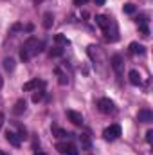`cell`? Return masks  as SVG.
Instances as JSON below:
<instances>
[{
	"mask_svg": "<svg viewBox=\"0 0 153 155\" xmlns=\"http://www.w3.org/2000/svg\"><path fill=\"white\" fill-rule=\"evenodd\" d=\"M41 51H43V41H38V38L31 36V38L25 40V43H24V47L20 51V58L24 61H27V60H31L34 54H38Z\"/></svg>",
	"mask_w": 153,
	"mask_h": 155,
	"instance_id": "cell-1",
	"label": "cell"
},
{
	"mask_svg": "<svg viewBox=\"0 0 153 155\" xmlns=\"http://www.w3.org/2000/svg\"><path fill=\"white\" fill-rule=\"evenodd\" d=\"M103 135H105L106 141H114V139H117V137L121 135V126H119V124H112V126H108V128L103 132Z\"/></svg>",
	"mask_w": 153,
	"mask_h": 155,
	"instance_id": "cell-2",
	"label": "cell"
},
{
	"mask_svg": "<svg viewBox=\"0 0 153 155\" xmlns=\"http://www.w3.org/2000/svg\"><path fill=\"white\" fill-rule=\"evenodd\" d=\"M97 108H99L103 114H110V112H114V103H112L108 97H101V99L97 101Z\"/></svg>",
	"mask_w": 153,
	"mask_h": 155,
	"instance_id": "cell-3",
	"label": "cell"
},
{
	"mask_svg": "<svg viewBox=\"0 0 153 155\" xmlns=\"http://www.w3.org/2000/svg\"><path fill=\"white\" fill-rule=\"evenodd\" d=\"M110 65H112V69H114L117 74H121V72H122V69H124V60H122V56L114 54V56H112V60H110Z\"/></svg>",
	"mask_w": 153,
	"mask_h": 155,
	"instance_id": "cell-4",
	"label": "cell"
},
{
	"mask_svg": "<svg viewBox=\"0 0 153 155\" xmlns=\"http://www.w3.org/2000/svg\"><path fill=\"white\" fill-rule=\"evenodd\" d=\"M45 87V83L41 81V79H31V81H27L25 85H24V90L25 92H29V90H38V88H43Z\"/></svg>",
	"mask_w": 153,
	"mask_h": 155,
	"instance_id": "cell-5",
	"label": "cell"
},
{
	"mask_svg": "<svg viewBox=\"0 0 153 155\" xmlns=\"http://www.w3.org/2000/svg\"><path fill=\"white\" fill-rule=\"evenodd\" d=\"M137 119H139L141 123H151V121H153L151 110H148V108H142V110H139V114H137Z\"/></svg>",
	"mask_w": 153,
	"mask_h": 155,
	"instance_id": "cell-6",
	"label": "cell"
},
{
	"mask_svg": "<svg viewBox=\"0 0 153 155\" xmlns=\"http://www.w3.org/2000/svg\"><path fill=\"white\" fill-rule=\"evenodd\" d=\"M25 108H27L25 99H18V101L15 103V107H13V114H15V116H22V114L25 112Z\"/></svg>",
	"mask_w": 153,
	"mask_h": 155,
	"instance_id": "cell-7",
	"label": "cell"
},
{
	"mask_svg": "<svg viewBox=\"0 0 153 155\" xmlns=\"http://www.w3.org/2000/svg\"><path fill=\"white\" fill-rule=\"evenodd\" d=\"M67 117L72 121V124H76V126H81L83 124V116L79 114V112H74V110H69L67 112Z\"/></svg>",
	"mask_w": 153,
	"mask_h": 155,
	"instance_id": "cell-8",
	"label": "cell"
},
{
	"mask_svg": "<svg viewBox=\"0 0 153 155\" xmlns=\"http://www.w3.org/2000/svg\"><path fill=\"white\" fill-rule=\"evenodd\" d=\"M5 139H7L9 144H13V146H20V137H18V134L7 130V132H5Z\"/></svg>",
	"mask_w": 153,
	"mask_h": 155,
	"instance_id": "cell-9",
	"label": "cell"
},
{
	"mask_svg": "<svg viewBox=\"0 0 153 155\" xmlns=\"http://www.w3.org/2000/svg\"><path fill=\"white\" fill-rule=\"evenodd\" d=\"M96 24H97L103 31H108V27H110V20H108L106 16H103V15H97V16H96Z\"/></svg>",
	"mask_w": 153,
	"mask_h": 155,
	"instance_id": "cell-10",
	"label": "cell"
},
{
	"mask_svg": "<svg viewBox=\"0 0 153 155\" xmlns=\"http://www.w3.org/2000/svg\"><path fill=\"white\" fill-rule=\"evenodd\" d=\"M128 78H130V83H132V85H135V87H139V85L142 83V79H141V74H139L137 71H130Z\"/></svg>",
	"mask_w": 153,
	"mask_h": 155,
	"instance_id": "cell-11",
	"label": "cell"
},
{
	"mask_svg": "<svg viewBox=\"0 0 153 155\" xmlns=\"http://www.w3.org/2000/svg\"><path fill=\"white\" fill-rule=\"evenodd\" d=\"M130 52H132V54H144L146 51H144V45L133 41V43H130Z\"/></svg>",
	"mask_w": 153,
	"mask_h": 155,
	"instance_id": "cell-12",
	"label": "cell"
},
{
	"mask_svg": "<svg viewBox=\"0 0 153 155\" xmlns=\"http://www.w3.org/2000/svg\"><path fill=\"white\" fill-rule=\"evenodd\" d=\"M2 65H4V69H5L7 72H13V71H15V67H16V61H15L13 58H4Z\"/></svg>",
	"mask_w": 153,
	"mask_h": 155,
	"instance_id": "cell-13",
	"label": "cell"
},
{
	"mask_svg": "<svg viewBox=\"0 0 153 155\" xmlns=\"http://www.w3.org/2000/svg\"><path fill=\"white\" fill-rule=\"evenodd\" d=\"M52 24H54V16H52V13H45V15H43V27H45V29H50Z\"/></svg>",
	"mask_w": 153,
	"mask_h": 155,
	"instance_id": "cell-14",
	"label": "cell"
},
{
	"mask_svg": "<svg viewBox=\"0 0 153 155\" xmlns=\"http://www.w3.org/2000/svg\"><path fill=\"white\" fill-rule=\"evenodd\" d=\"M50 130H52V135H54V137H58V139H61V137H67V135H69L63 128H60V126H56V124H52V128H50Z\"/></svg>",
	"mask_w": 153,
	"mask_h": 155,
	"instance_id": "cell-15",
	"label": "cell"
},
{
	"mask_svg": "<svg viewBox=\"0 0 153 155\" xmlns=\"http://www.w3.org/2000/svg\"><path fill=\"white\" fill-rule=\"evenodd\" d=\"M43 96H45V92L40 88V90H36L34 94H33V103H38V101H41L43 99Z\"/></svg>",
	"mask_w": 153,
	"mask_h": 155,
	"instance_id": "cell-16",
	"label": "cell"
},
{
	"mask_svg": "<svg viewBox=\"0 0 153 155\" xmlns=\"http://www.w3.org/2000/svg\"><path fill=\"white\" fill-rule=\"evenodd\" d=\"M54 41H56L58 45H69V40L65 38L63 35H56V36H54Z\"/></svg>",
	"mask_w": 153,
	"mask_h": 155,
	"instance_id": "cell-17",
	"label": "cell"
},
{
	"mask_svg": "<svg viewBox=\"0 0 153 155\" xmlns=\"http://www.w3.org/2000/svg\"><path fill=\"white\" fill-rule=\"evenodd\" d=\"M122 11H124V13H128V15H132V13L135 11V5L128 2V4H124V5H122Z\"/></svg>",
	"mask_w": 153,
	"mask_h": 155,
	"instance_id": "cell-18",
	"label": "cell"
},
{
	"mask_svg": "<svg viewBox=\"0 0 153 155\" xmlns=\"http://www.w3.org/2000/svg\"><path fill=\"white\" fill-rule=\"evenodd\" d=\"M65 155H79V152L76 150V146L69 144V146H67V150H65Z\"/></svg>",
	"mask_w": 153,
	"mask_h": 155,
	"instance_id": "cell-19",
	"label": "cell"
},
{
	"mask_svg": "<svg viewBox=\"0 0 153 155\" xmlns=\"http://www.w3.org/2000/svg\"><path fill=\"white\" fill-rule=\"evenodd\" d=\"M79 141H81V144H83V148H86V150L90 148V139H88L86 135H81V137H79Z\"/></svg>",
	"mask_w": 153,
	"mask_h": 155,
	"instance_id": "cell-20",
	"label": "cell"
},
{
	"mask_svg": "<svg viewBox=\"0 0 153 155\" xmlns=\"http://www.w3.org/2000/svg\"><path fill=\"white\" fill-rule=\"evenodd\" d=\"M50 56H61L63 54V49H60V47H54V49H50V52H49Z\"/></svg>",
	"mask_w": 153,
	"mask_h": 155,
	"instance_id": "cell-21",
	"label": "cell"
},
{
	"mask_svg": "<svg viewBox=\"0 0 153 155\" xmlns=\"http://www.w3.org/2000/svg\"><path fill=\"white\" fill-rule=\"evenodd\" d=\"M56 74H60V83H61V85H65V83L69 81L65 74H61V71H60V69H56Z\"/></svg>",
	"mask_w": 153,
	"mask_h": 155,
	"instance_id": "cell-22",
	"label": "cell"
},
{
	"mask_svg": "<svg viewBox=\"0 0 153 155\" xmlns=\"http://www.w3.org/2000/svg\"><path fill=\"white\" fill-rule=\"evenodd\" d=\"M146 141L148 143H153V130H148L146 132Z\"/></svg>",
	"mask_w": 153,
	"mask_h": 155,
	"instance_id": "cell-23",
	"label": "cell"
},
{
	"mask_svg": "<svg viewBox=\"0 0 153 155\" xmlns=\"http://www.w3.org/2000/svg\"><path fill=\"white\" fill-rule=\"evenodd\" d=\"M20 29H24V25H20V24H15L11 31H20Z\"/></svg>",
	"mask_w": 153,
	"mask_h": 155,
	"instance_id": "cell-24",
	"label": "cell"
},
{
	"mask_svg": "<svg viewBox=\"0 0 153 155\" xmlns=\"http://www.w3.org/2000/svg\"><path fill=\"white\" fill-rule=\"evenodd\" d=\"M94 2H96V4H97V5H103V4H105V2H106V0H94Z\"/></svg>",
	"mask_w": 153,
	"mask_h": 155,
	"instance_id": "cell-25",
	"label": "cell"
},
{
	"mask_svg": "<svg viewBox=\"0 0 153 155\" xmlns=\"http://www.w3.org/2000/svg\"><path fill=\"white\" fill-rule=\"evenodd\" d=\"M4 87V79H2V76H0V88Z\"/></svg>",
	"mask_w": 153,
	"mask_h": 155,
	"instance_id": "cell-26",
	"label": "cell"
},
{
	"mask_svg": "<svg viewBox=\"0 0 153 155\" xmlns=\"http://www.w3.org/2000/svg\"><path fill=\"white\" fill-rule=\"evenodd\" d=\"M2 123H4V116L0 114V126H2Z\"/></svg>",
	"mask_w": 153,
	"mask_h": 155,
	"instance_id": "cell-27",
	"label": "cell"
},
{
	"mask_svg": "<svg viewBox=\"0 0 153 155\" xmlns=\"http://www.w3.org/2000/svg\"><path fill=\"white\" fill-rule=\"evenodd\" d=\"M86 0H76V4H85Z\"/></svg>",
	"mask_w": 153,
	"mask_h": 155,
	"instance_id": "cell-28",
	"label": "cell"
},
{
	"mask_svg": "<svg viewBox=\"0 0 153 155\" xmlns=\"http://www.w3.org/2000/svg\"><path fill=\"white\" fill-rule=\"evenodd\" d=\"M34 155H47V153H41V152H38V153H34Z\"/></svg>",
	"mask_w": 153,
	"mask_h": 155,
	"instance_id": "cell-29",
	"label": "cell"
},
{
	"mask_svg": "<svg viewBox=\"0 0 153 155\" xmlns=\"http://www.w3.org/2000/svg\"><path fill=\"white\" fill-rule=\"evenodd\" d=\"M33 2H36V4H38V2H43V0H33Z\"/></svg>",
	"mask_w": 153,
	"mask_h": 155,
	"instance_id": "cell-30",
	"label": "cell"
},
{
	"mask_svg": "<svg viewBox=\"0 0 153 155\" xmlns=\"http://www.w3.org/2000/svg\"><path fill=\"white\" fill-rule=\"evenodd\" d=\"M0 155H7V153H4V152H2V150H0Z\"/></svg>",
	"mask_w": 153,
	"mask_h": 155,
	"instance_id": "cell-31",
	"label": "cell"
}]
</instances>
